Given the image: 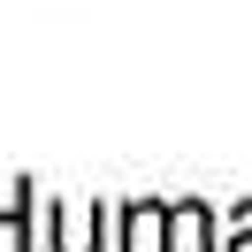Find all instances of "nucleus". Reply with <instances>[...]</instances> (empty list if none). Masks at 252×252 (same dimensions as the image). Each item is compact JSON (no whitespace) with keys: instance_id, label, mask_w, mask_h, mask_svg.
<instances>
[{"instance_id":"3","label":"nucleus","mask_w":252,"mask_h":252,"mask_svg":"<svg viewBox=\"0 0 252 252\" xmlns=\"http://www.w3.org/2000/svg\"><path fill=\"white\" fill-rule=\"evenodd\" d=\"M160 221H168V206H160V199L123 206V245H115V252H160V245H153V237H160Z\"/></svg>"},{"instance_id":"4","label":"nucleus","mask_w":252,"mask_h":252,"mask_svg":"<svg viewBox=\"0 0 252 252\" xmlns=\"http://www.w3.org/2000/svg\"><path fill=\"white\" fill-rule=\"evenodd\" d=\"M229 252H252V199L229 214Z\"/></svg>"},{"instance_id":"1","label":"nucleus","mask_w":252,"mask_h":252,"mask_svg":"<svg viewBox=\"0 0 252 252\" xmlns=\"http://www.w3.org/2000/svg\"><path fill=\"white\" fill-rule=\"evenodd\" d=\"M54 221H62V245L54 252H107V199H92L84 214H62V206H46Z\"/></svg>"},{"instance_id":"2","label":"nucleus","mask_w":252,"mask_h":252,"mask_svg":"<svg viewBox=\"0 0 252 252\" xmlns=\"http://www.w3.org/2000/svg\"><path fill=\"white\" fill-rule=\"evenodd\" d=\"M168 229H176V245H168V252H221V245H214V214H206L199 199L168 206Z\"/></svg>"}]
</instances>
